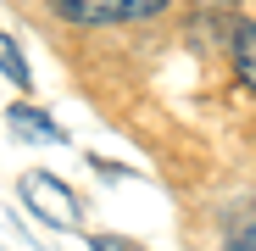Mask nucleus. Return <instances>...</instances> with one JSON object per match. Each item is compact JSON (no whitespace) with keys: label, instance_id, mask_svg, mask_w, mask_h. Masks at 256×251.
Wrapping results in <instances>:
<instances>
[{"label":"nucleus","instance_id":"4","mask_svg":"<svg viewBox=\"0 0 256 251\" xmlns=\"http://www.w3.org/2000/svg\"><path fill=\"white\" fill-rule=\"evenodd\" d=\"M234 73H240V84L256 95V17H245L240 28H234Z\"/></svg>","mask_w":256,"mask_h":251},{"label":"nucleus","instance_id":"7","mask_svg":"<svg viewBox=\"0 0 256 251\" xmlns=\"http://www.w3.org/2000/svg\"><path fill=\"white\" fill-rule=\"evenodd\" d=\"M90 245H95V251H140V245H128L122 234H95Z\"/></svg>","mask_w":256,"mask_h":251},{"label":"nucleus","instance_id":"3","mask_svg":"<svg viewBox=\"0 0 256 251\" xmlns=\"http://www.w3.org/2000/svg\"><path fill=\"white\" fill-rule=\"evenodd\" d=\"M6 123H12V134H22V140H50V145L67 140V134H62V123H50L45 112H34V106H12Z\"/></svg>","mask_w":256,"mask_h":251},{"label":"nucleus","instance_id":"5","mask_svg":"<svg viewBox=\"0 0 256 251\" xmlns=\"http://www.w3.org/2000/svg\"><path fill=\"white\" fill-rule=\"evenodd\" d=\"M0 73H6L17 90H28V84H34V73H28V62H22V45H17L6 28H0Z\"/></svg>","mask_w":256,"mask_h":251},{"label":"nucleus","instance_id":"2","mask_svg":"<svg viewBox=\"0 0 256 251\" xmlns=\"http://www.w3.org/2000/svg\"><path fill=\"white\" fill-rule=\"evenodd\" d=\"M50 6H56V17H67V23L100 28V23H140V17H156V12L173 6V0H50Z\"/></svg>","mask_w":256,"mask_h":251},{"label":"nucleus","instance_id":"1","mask_svg":"<svg viewBox=\"0 0 256 251\" xmlns=\"http://www.w3.org/2000/svg\"><path fill=\"white\" fill-rule=\"evenodd\" d=\"M17 195H22L28 212H34L39 223H50V229H78V223H84V201H78L56 173H22Z\"/></svg>","mask_w":256,"mask_h":251},{"label":"nucleus","instance_id":"6","mask_svg":"<svg viewBox=\"0 0 256 251\" xmlns=\"http://www.w3.org/2000/svg\"><path fill=\"white\" fill-rule=\"evenodd\" d=\"M228 251H256V206L234 223V234H228Z\"/></svg>","mask_w":256,"mask_h":251}]
</instances>
